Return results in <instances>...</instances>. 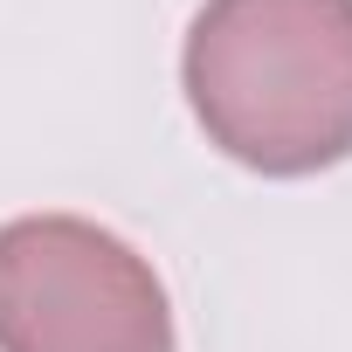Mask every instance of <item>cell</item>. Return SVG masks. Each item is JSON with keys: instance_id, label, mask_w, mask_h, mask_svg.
Instances as JSON below:
<instances>
[{"instance_id": "obj_1", "label": "cell", "mask_w": 352, "mask_h": 352, "mask_svg": "<svg viewBox=\"0 0 352 352\" xmlns=\"http://www.w3.org/2000/svg\"><path fill=\"white\" fill-rule=\"evenodd\" d=\"M180 83L235 166L270 180L324 173L352 159V0H208Z\"/></svg>"}, {"instance_id": "obj_2", "label": "cell", "mask_w": 352, "mask_h": 352, "mask_svg": "<svg viewBox=\"0 0 352 352\" xmlns=\"http://www.w3.org/2000/svg\"><path fill=\"white\" fill-rule=\"evenodd\" d=\"M0 352H180L159 270L83 214L0 228Z\"/></svg>"}]
</instances>
